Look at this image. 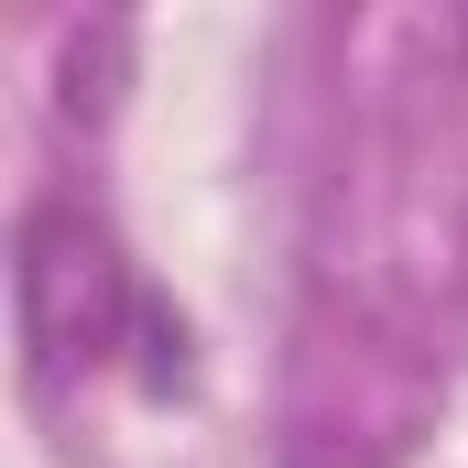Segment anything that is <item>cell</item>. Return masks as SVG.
Wrapping results in <instances>:
<instances>
[{
	"instance_id": "1",
	"label": "cell",
	"mask_w": 468,
	"mask_h": 468,
	"mask_svg": "<svg viewBox=\"0 0 468 468\" xmlns=\"http://www.w3.org/2000/svg\"><path fill=\"white\" fill-rule=\"evenodd\" d=\"M11 294H22V338L44 359H88L110 338V316H120V261L77 207H33L22 218V261H11Z\"/></svg>"
}]
</instances>
